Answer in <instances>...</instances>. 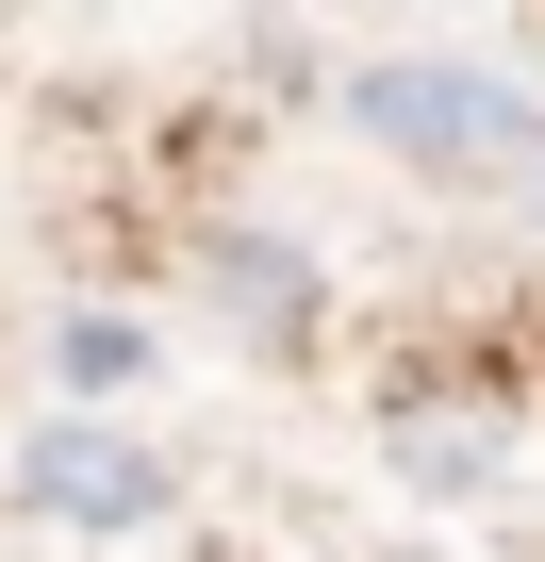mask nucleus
I'll list each match as a JSON object with an SVG mask.
<instances>
[{
	"mask_svg": "<svg viewBox=\"0 0 545 562\" xmlns=\"http://www.w3.org/2000/svg\"><path fill=\"white\" fill-rule=\"evenodd\" d=\"M381 166H413V182H446V199H512V215H545V100L529 83H496V67H446V50H381V67H348V100H331Z\"/></svg>",
	"mask_w": 545,
	"mask_h": 562,
	"instance_id": "obj_1",
	"label": "nucleus"
},
{
	"mask_svg": "<svg viewBox=\"0 0 545 562\" xmlns=\"http://www.w3.org/2000/svg\"><path fill=\"white\" fill-rule=\"evenodd\" d=\"M18 513L34 529H149V513H182V463L149 447V430H116V414H50L34 447H18Z\"/></svg>",
	"mask_w": 545,
	"mask_h": 562,
	"instance_id": "obj_2",
	"label": "nucleus"
},
{
	"mask_svg": "<svg viewBox=\"0 0 545 562\" xmlns=\"http://www.w3.org/2000/svg\"><path fill=\"white\" fill-rule=\"evenodd\" d=\"M50 397H67V414H133V397H149V315L67 299V315H50Z\"/></svg>",
	"mask_w": 545,
	"mask_h": 562,
	"instance_id": "obj_3",
	"label": "nucleus"
},
{
	"mask_svg": "<svg viewBox=\"0 0 545 562\" xmlns=\"http://www.w3.org/2000/svg\"><path fill=\"white\" fill-rule=\"evenodd\" d=\"M397 562H446V546H397Z\"/></svg>",
	"mask_w": 545,
	"mask_h": 562,
	"instance_id": "obj_4",
	"label": "nucleus"
}]
</instances>
